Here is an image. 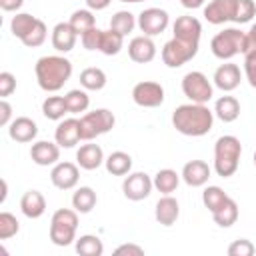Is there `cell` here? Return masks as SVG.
Listing matches in <instances>:
<instances>
[{
	"mask_svg": "<svg viewBox=\"0 0 256 256\" xmlns=\"http://www.w3.org/2000/svg\"><path fill=\"white\" fill-rule=\"evenodd\" d=\"M172 126L182 136L200 138L206 136L214 126V110H210L206 104H180L172 112Z\"/></svg>",
	"mask_w": 256,
	"mask_h": 256,
	"instance_id": "6da1fadb",
	"label": "cell"
},
{
	"mask_svg": "<svg viewBox=\"0 0 256 256\" xmlns=\"http://www.w3.org/2000/svg\"><path fill=\"white\" fill-rule=\"evenodd\" d=\"M34 74L44 92H58L72 76V62L60 54H48L36 60Z\"/></svg>",
	"mask_w": 256,
	"mask_h": 256,
	"instance_id": "7a4b0ae2",
	"label": "cell"
},
{
	"mask_svg": "<svg viewBox=\"0 0 256 256\" xmlns=\"http://www.w3.org/2000/svg\"><path fill=\"white\" fill-rule=\"evenodd\" d=\"M242 156V144L236 136L224 134L214 144V172L222 178H230L236 174Z\"/></svg>",
	"mask_w": 256,
	"mask_h": 256,
	"instance_id": "3957f363",
	"label": "cell"
},
{
	"mask_svg": "<svg viewBox=\"0 0 256 256\" xmlns=\"http://www.w3.org/2000/svg\"><path fill=\"white\" fill-rule=\"evenodd\" d=\"M78 212L74 208H58L50 218V240L56 246H70L76 242Z\"/></svg>",
	"mask_w": 256,
	"mask_h": 256,
	"instance_id": "277c9868",
	"label": "cell"
},
{
	"mask_svg": "<svg viewBox=\"0 0 256 256\" xmlns=\"http://www.w3.org/2000/svg\"><path fill=\"white\" fill-rule=\"evenodd\" d=\"M246 46V32L240 28H224L210 40V50L218 60H232L238 54H244Z\"/></svg>",
	"mask_w": 256,
	"mask_h": 256,
	"instance_id": "5b68a950",
	"label": "cell"
},
{
	"mask_svg": "<svg viewBox=\"0 0 256 256\" xmlns=\"http://www.w3.org/2000/svg\"><path fill=\"white\" fill-rule=\"evenodd\" d=\"M116 124V116L108 108H96L92 112H84L80 116V132L82 140H94L102 134H108Z\"/></svg>",
	"mask_w": 256,
	"mask_h": 256,
	"instance_id": "8992f818",
	"label": "cell"
},
{
	"mask_svg": "<svg viewBox=\"0 0 256 256\" xmlns=\"http://www.w3.org/2000/svg\"><path fill=\"white\" fill-rule=\"evenodd\" d=\"M182 92L190 102L208 104L214 96V86L204 72L192 70V72H186L182 78Z\"/></svg>",
	"mask_w": 256,
	"mask_h": 256,
	"instance_id": "52a82bcc",
	"label": "cell"
},
{
	"mask_svg": "<svg viewBox=\"0 0 256 256\" xmlns=\"http://www.w3.org/2000/svg\"><path fill=\"white\" fill-rule=\"evenodd\" d=\"M198 46L200 44H194V42H186V40H180V38H170L160 56H162V62L168 66V68H180L184 66L186 62H190L196 54H198Z\"/></svg>",
	"mask_w": 256,
	"mask_h": 256,
	"instance_id": "ba28073f",
	"label": "cell"
},
{
	"mask_svg": "<svg viewBox=\"0 0 256 256\" xmlns=\"http://www.w3.org/2000/svg\"><path fill=\"white\" fill-rule=\"evenodd\" d=\"M132 100L140 108H158L164 104V86L154 80H142L134 84Z\"/></svg>",
	"mask_w": 256,
	"mask_h": 256,
	"instance_id": "9c48e42d",
	"label": "cell"
},
{
	"mask_svg": "<svg viewBox=\"0 0 256 256\" xmlns=\"http://www.w3.org/2000/svg\"><path fill=\"white\" fill-rule=\"evenodd\" d=\"M152 188H154V182L146 172H130L124 176V182H122V194L132 202H140L148 198Z\"/></svg>",
	"mask_w": 256,
	"mask_h": 256,
	"instance_id": "30bf717a",
	"label": "cell"
},
{
	"mask_svg": "<svg viewBox=\"0 0 256 256\" xmlns=\"http://www.w3.org/2000/svg\"><path fill=\"white\" fill-rule=\"evenodd\" d=\"M170 24V16L164 8H146L138 14V28L144 36H158Z\"/></svg>",
	"mask_w": 256,
	"mask_h": 256,
	"instance_id": "8fae6325",
	"label": "cell"
},
{
	"mask_svg": "<svg viewBox=\"0 0 256 256\" xmlns=\"http://www.w3.org/2000/svg\"><path fill=\"white\" fill-rule=\"evenodd\" d=\"M80 180V166L74 162H56L50 170V182L58 190H72Z\"/></svg>",
	"mask_w": 256,
	"mask_h": 256,
	"instance_id": "7c38bea8",
	"label": "cell"
},
{
	"mask_svg": "<svg viewBox=\"0 0 256 256\" xmlns=\"http://www.w3.org/2000/svg\"><path fill=\"white\" fill-rule=\"evenodd\" d=\"M236 2L238 0H210L202 14L206 18L208 24L220 26L226 22H234V14H236Z\"/></svg>",
	"mask_w": 256,
	"mask_h": 256,
	"instance_id": "4fadbf2b",
	"label": "cell"
},
{
	"mask_svg": "<svg viewBox=\"0 0 256 256\" xmlns=\"http://www.w3.org/2000/svg\"><path fill=\"white\" fill-rule=\"evenodd\" d=\"M82 140L80 118H62L54 130V142L60 148H74Z\"/></svg>",
	"mask_w": 256,
	"mask_h": 256,
	"instance_id": "5bb4252c",
	"label": "cell"
},
{
	"mask_svg": "<svg viewBox=\"0 0 256 256\" xmlns=\"http://www.w3.org/2000/svg\"><path fill=\"white\" fill-rule=\"evenodd\" d=\"M128 56L136 64H148L156 58V44L150 36H134L128 42Z\"/></svg>",
	"mask_w": 256,
	"mask_h": 256,
	"instance_id": "9a60e30c",
	"label": "cell"
},
{
	"mask_svg": "<svg viewBox=\"0 0 256 256\" xmlns=\"http://www.w3.org/2000/svg\"><path fill=\"white\" fill-rule=\"evenodd\" d=\"M212 82L218 90L222 92H232L240 86V68L238 64H232V62H224L220 64L216 70H214V76H212Z\"/></svg>",
	"mask_w": 256,
	"mask_h": 256,
	"instance_id": "2e32d148",
	"label": "cell"
},
{
	"mask_svg": "<svg viewBox=\"0 0 256 256\" xmlns=\"http://www.w3.org/2000/svg\"><path fill=\"white\" fill-rule=\"evenodd\" d=\"M8 136L20 144L34 142L38 136V124L28 116H18L8 124Z\"/></svg>",
	"mask_w": 256,
	"mask_h": 256,
	"instance_id": "e0dca14e",
	"label": "cell"
},
{
	"mask_svg": "<svg viewBox=\"0 0 256 256\" xmlns=\"http://www.w3.org/2000/svg\"><path fill=\"white\" fill-rule=\"evenodd\" d=\"M172 32H174V38L200 44L202 24H200V20L194 18V16H178V18L174 20V24H172Z\"/></svg>",
	"mask_w": 256,
	"mask_h": 256,
	"instance_id": "ac0fdd59",
	"label": "cell"
},
{
	"mask_svg": "<svg viewBox=\"0 0 256 256\" xmlns=\"http://www.w3.org/2000/svg\"><path fill=\"white\" fill-rule=\"evenodd\" d=\"M30 158L38 166H54L60 160V146L50 140H38L30 148Z\"/></svg>",
	"mask_w": 256,
	"mask_h": 256,
	"instance_id": "d6986e66",
	"label": "cell"
},
{
	"mask_svg": "<svg viewBox=\"0 0 256 256\" xmlns=\"http://www.w3.org/2000/svg\"><path fill=\"white\" fill-rule=\"evenodd\" d=\"M210 174H212V168H210L204 160H190V162H186V164L182 166V172H180L182 180H184L188 186H192V188L204 186V184L208 182Z\"/></svg>",
	"mask_w": 256,
	"mask_h": 256,
	"instance_id": "ffe728a7",
	"label": "cell"
},
{
	"mask_svg": "<svg viewBox=\"0 0 256 256\" xmlns=\"http://www.w3.org/2000/svg\"><path fill=\"white\" fill-rule=\"evenodd\" d=\"M178 216H180V204H178V200L174 196H170V194H164L156 202V206H154V218H156V222L160 226H166L168 228V226L176 224Z\"/></svg>",
	"mask_w": 256,
	"mask_h": 256,
	"instance_id": "44dd1931",
	"label": "cell"
},
{
	"mask_svg": "<svg viewBox=\"0 0 256 256\" xmlns=\"http://www.w3.org/2000/svg\"><path fill=\"white\" fill-rule=\"evenodd\" d=\"M76 38H78V34L70 26V22H58L52 28V38L50 40H52V48L56 52L66 54L76 46Z\"/></svg>",
	"mask_w": 256,
	"mask_h": 256,
	"instance_id": "7402d4cb",
	"label": "cell"
},
{
	"mask_svg": "<svg viewBox=\"0 0 256 256\" xmlns=\"http://www.w3.org/2000/svg\"><path fill=\"white\" fill-rule=\"evenodd\" d=\"M20 210L26 218L36 220L46 212V198L40 190H26L20 198Z\"/></svg>",
	"mask_w": 256,
	"mask_h": 256,
	"instance_id": "603a6c76",
	"label": "cell"
},
{
	"mask_svg": "<svg viewBox=\"0 0 256 256\" xmlns=\"http://www.w3.org/2000/svg\"><path fill=\"white\" fill-rule=\"evenodd\" d=\"M104 152L98 144H82L76 150V164L82 170H96L104 164Z\"/></svg>",
	"mask_w": 256,
	"mask_h": 256,
	"instance_id": "cb8c5ba5",
	"label": "cell"
},
{
	"mask_svg": "<svg viewBox=\"0 0 256 256\" xmlns=\"http://www.w3.org/2000/svg\"><path fill=\"white\" fill-rule=\"evenodd\" d=\"M214 116H216L218 120L226 122V124L238 120V116H240V102H238V98H234V96H230V94L220 96V98L214 102Z\"/></svg>",
	"mask_w": 256,
	"mask_h": 256,
	"instance_id": "d4e9b609",
	"label": "cell"
},
{
	"mask_svg": "<svg viewBox=\"0 0 256 256\" xmlns=\"http://www.w3.org/2000/svg\"><path fill=\"white\" fill-rule=\"evenodd\" d=\"M104 166H106V172L112 176H126L132 172V156L124 150H116L110 156H106Z\"/></svg>",
	"mask_w": 256,
	"mask_h": 256,
	"instance_id": "484cf974",
	"label": "cell"
},
{
	"mask_svg": "<svg viewBox=\"0 0 256 256\" xmlns=\"http://www.w3.org/2000/svg\"><path fill=\"white\" fill-rule=\"evenodd\" d=\"M98 204V196L90 186H80L74 190L72 194V208L78 214H88L94 210V206Z\"/></svg>",
	"mask_w": 256,
	"mask_h": 256,
	"instance_id": "4316f807",
	"label": "cell"
},
{
	"mask_svg": "<svg viewBox=\"0 0 256 256\" xmlns=\"http://www.w3.org/2000/svg\"><path fill=\"white\" fill-rule=\"evenodd\" d=\"M108 78H106V72L98 66H88L80 72V86L84 90H92V92H98L106 86Z\"/></svg>",
	"mask_w": 256,
	"mask_h": 256,
	"instance_id": "83f0119b",
	"label": "cell"
},
{
	"mask_svg": "<svg viewBox=\"0 0 256 256\" xmlns=\"http://www.w3.org/2000/svg\"><path fill=\"white\" fill-rule=\"evenodd\" d=\"M180 174L176 172V170H172V168H162V170H158L156 174H154V178H152V182H154V188L158 190V192H162V194H172V192H176V188H178V184H180Z\"/></svg>",
	"mask_w": 256,
	"mask_h": 256,
	"instance_id": "f1b7e54d",
	"label": "cell"
},
{
	"mask_svg": "<svg viewBox=\"0 0 256 256\" xmlns=\"http://www.w3.org/2000/svg\"><path fill=\"white\" fill-rule=\"evenodd\" d=\"M238 216H240V210H238V204H236L234 198H228L216 212H212V220H214L220 228H230V226H234L236 220H238Z\"/></svg>",
	"mask_w": 256,
	"mask_h": 256,
	"instance_id": "f546056e",
	"label": "cell"
},
{
	"mask_svg": "<svg viewBox=\"0 0 256 256\" xmlns=\"http://www.w3.org/2000/svg\"><path fill=\"white\" fill-rule=\"evenodd\" d=\"M36 22H38L36 16L28 14V12H16V16H12V20H10V32H12V36H16L22 42L30 34V30L36 26Z\"/></svg>",
	"mask_w": 256,
	"mask_h": 256,
	"instance_id": "4dcf8cb0",
	"label": "cell"
},
{
	"mask_svg": "<svg viewBox=\"0 0 256 256\" xmlns=\"http://www.w3.org/2000/svg\"><path fill=\"white\" fill-rule=\"evenodd\" d=\"M74 248L80 256H102L104 254V244L94 234H82L80 238H76Z\"/></svg>",
	"mask_w": 256,
	"mask_h": 256,
	"instance_id": "1f68e13d",
	"label": "cell"
},
{
	"mask_svg": "<svg viewBox=\"0 0 256 256\" xmlns=\"http://www.w3.org/2000/svg\"><path fill=\"white\" fill-rule=\"evenodd\" d=\"M122 46H124V36H122L120 32H116V30H112V28L102 30L100 50H98V52H102L104 56H116V54H120Z\"/></svg>",
	"mask_w": 256,
	"mask_h": 256,
	"instance_id": "d6a6232c",
	"label": "cell"
},
{
	"mask_svg": "<svg viewBox=\"0 0 256 256\" xmlns=\"http://www.w3.org/2000/svg\"><path fill=\"white\" fill-rule=\"evenodd\" d=\"M64 100H66V108H68V114H80V112H86L88 106H90V96L88 92L82 88H74V90H68L64 94Z\"/></svg>",
	"mask_w": 256,
	"mask_h": 256,
	"instance_id": "836d02e7",
	"label": "cell"
},
{
	"mask_svg": "<svg viewBox=\"0 0 256 256\" xmlns=\"http://www.w3.org/2000/svg\"><path fill=\"white\" fill-rule=\"evenodd\" d=\"M68 22L74 28V32L78 36H82L86 30H90V28L96 26V16H94V12L90 8H80V10H74L72 12V16H70Z\"/></svg>",
	"mask_w": 256,
	"mask_h": 256,
	"instance_id": "e575fe53",
	"label": "cell"
},
{
	"mask_svg": "<svg viewBox=\"0 0 256 256\" xmlns=\"http://www.w3.org/2000/svg\"><path fill=\"white\" fill-rule=\"evenodd\" d=\"M42 114H44L48 120L60 122V120L68 114L64 96H48V98L42 102Z\"/></svg>",
	"mask_w": 256,
	"mask_h": 256,
	"instance_id": "d590c367",
	"label": "cell"
},
{
	"mask_svg": "<svg viewBox=\"0 0 256 256\" xmlns=\"http://www.w3.org/2000/svg\"><path fill=\"white\" fill-rule=\"evenodd\" d=\"M136 26H138V18H136L132 12H128V10H118V12L110 18V28L116 30V32H120L124 38H126Z\"/></svg>",
	"mask_w": 256,
	"mask_h": 256,
	"instance_id": "8d00e7d4",
	"label": "cell"
},
{
	"mask_svg": "<svg viewBox=\"0 0 256 256\" xmlns=\"http://www.w3.org/2000/svg\"><path fill=\"white\" fill-rule=\"evenodd\" d=\"M230 196L220 188V186H206L204 192H202V204L208 208V212H216Z\"/></svg>",
	"mask_w": 256,
	"mask_h": 256,
	"instance_id": "74e56055",
	"label": "cell"
},
{
	"mask_svg": "<svg viewBox=\"0 0 256 256\" xmlns=\"http://www.w3.org/2000/svg\"><path fill=\"white\" fill-rule=\"evenodd\" d=\"M20 232V222L10 212H0V240H8Z\"/></svg>",
	"mask_w": 256,
	"mask_h": 256,
	"instance_id": "f35d334b",
	"label": "cell"
},
{
	"mask_svg": "<svg viewBox=\"0 0 256 256\" xmlns=\"http://www.w3.org/2000/svg\"><path fill=\"white\" fill-rule=\"evenodd\" d=\"M46 38H48V28H46L44 20L38 18L36 26H34V28L30 30V34L22 40V44L28 46V48H38V46H42V44L46 42Z\"/></svg>",
	"mask_w": 256,
	"mask_h": 256,
	"instance_id": "ab89813d",
	"label": "cell"
},
{
	"mask_svg": "<svg viewBox=\"0 0 256 256\" xmlns=\"http://www.w3.org/2000/svg\"><path fill=\"white\" fill-rule=\"evenodd\" d=\"M254 16H256V2L254 0H238L236 2V14H234L236 24H246Z\"/></svg>",
	"mask_w": 256,
	"mask_h": 256,
	"instance_id": "60d3db41",
	"label": "cell"
},
{
	"mask_svg": "<svg viewBox=\"0 0 256 256\" xmlns=\"http://www.w3.org/2000/svg\"><path fill=\"white\" fill-rule=\"evenodd\" d=\"M256 252V246L248 238H238L228 246V256H252Z\"/></svg>",
	"mask_w": 256,
	"mask_h": 256,
	"instance_id": "b9f144b4",
	"label": "cell"
},
{
	"mask_svg": "<svg viewBox=\"0 0 256 256\" xmlns=\"http://www.w3.org/2000/svg\"><path fill=\"white\" fill-rule=\"evenodd\" d=\"M100 38H102V30L100 28H90V30H86L82 36H80V40H82V46L86 48V50H90V52H94V50H100Z\"/></svg>",
	"mask_w": 256,
	"mask_h": 256,
	"instance_id": "7bdbcfd3",
	"label": "cell"
},
{
	"mask_svg": "<svg viewBox=\"0 0 256 256\" xmlns=\"http://www.w3.org/2000/svg\"><path fill=\"white\" fill-rule=\"evenodd\" d=\"M244 76L252 88H256V52L244 54Z\"/></svg>",
	"mask_w": 256,
	"mask_h": 256,
	"instance_id": "ee69618b",
	"label": "cell"
},
{
	"mask_svg": "<svg viewBox=\"0 0 256 256\" xmlns=\"http://www.w3.org/2000/svg\"><path fill=\"white\" fill-rule=\"evenodd\" d=\"M16 90V76L12 72H0V98H8Z\"/></svg>",
	"mask_w": 256,
	"mask_h": 256,
	"instance_id": "f6af8a7d",
	"label": "cell"
},
{
	"mask_svg": "<svg viewBox=\"0 0 256 256\" xmlns=\"http://www.w3.org/2000/svg\"><path fill=\"white\" fill-rule=\"evenodd\" d=\"M114 254H116V256H122V254H128V256H142V254H144V248L138 246V244L128 242V244H120V246L114 250Z\"/></svg>",
	"mask_w": 256,
	"mask_h": 256,
	"instance_id": "bcb514c9",
	"label": "cell"
},
{
	"mask_svg": "<svg viewBox=\"0 0 256 256\" xmlns=\"http://www.w3.org/2000/svg\"><path fill=\"white\" fill-rule=\"evenodd\" d=\"M12 122V106L6 98L0 100V126H8Z\"/></svg>",
	"mask_w": 256,
	"mask_h": 256,
	"instance_id": "7dc6e473",
	"label": "cell"
},
{
	"mask_svg": "<svg viewBox=\"0 0 256 256\" xmlns=\"http://www.w3.org/2000/svg\"><path fill=\"white\" fill-rule=\"evenodd\" d=\"M256 52V22L250 26V30L246 32V46H244V54Z\"/></svg>",
	"mask_w": 256,
	"mask_h": 256,
	"instance_id": "c3c4849f",
	"label": "cell"
},
{
	"mask_svg": "<svg viewBox=\"0 0 256 256\" xmlns=\"http://www.w3.org/2000/svg\"><path fill=\"white\" fill-rule=\"evenodd\" d=\"M24 0H0V8L4 12H18L22 8Z\"/></svg>",
	"mask_w": 256,
	"mask_h": 256,
	"instance_id": "681fc988",
	"label": "cell"
},
{
	"mask_svg": "<svg viewBox=\"0 0 256 256\" xmlns=\"http://www.w3.org/2000/svg\"><path fill=\"white\" fill-rule=\"evenodd\" d=\"M84 2H86V8H90L92 12H100V10H106L112 0H84Z\"/></svg>",
	"mask_w": 256,
	"mask_h": 256,
	"instance_id": "f907efd6",
	"label": "cell"
},
{
	"mask_svg": "<svg viewBox=\"0 0 256 256\" xmlns=\"http://www.w3.org/2000/svg\"><path fill=\"white\" fill-rule=\"evenodd\" d=\"M206 0H180V4L188 10H196V8H202Z\"/></svg>",
	"mask_w": 256,
	"mask_h": 256,
	"instance_id": "816d5d0a",
	"label": "cell"
},
{
	"mask_svg": "<svg viewBox=\"0 0 256 256\" xmlns=\"http://www.w3.org/2000/svg\"><path fill=\"white\" fill-rule=\"evenodd\" d=\"M6 194H8V184H6V180H2V198H0V202L6 200Z\"/></svg>",
	"mask_w": 256,
	"mask_h": 256,
	"instance_id": "f5cc1de1",
	"label": "cell"
},
{
	"mask_svg": "<svg viewBox=\"0 0 256 256\" xmlns=\"http://www.w3.org/2000/svg\"><path fill=\"white\" fill-rule=\"evenodd\" d=\"M120 2H126V4H138V2H144V0H120Z\"/></svg>",
	"mask_w": 256,
	"mask_h": 256,
	"instance_id": "db71d44e",
	"label": "cell"
},
{
	"mask_svg": "<svg viewBox=\"0 0 256 256\" xmlns=\"http://www.w3.org/2000/svg\"><path fill=\"white\" fill-rule=\"evenodd\" d=\"M254 166H256V150H254Z\"/></svg>",
	"mask_w": 256,
	"mask_h": 256,
	"instance_id": "11a10c76",
	"label": "cell"
}]
</instances>
